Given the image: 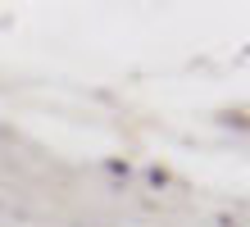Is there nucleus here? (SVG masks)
Segmentation results:
<instances>
[{
	"label": "nucleus",
	"mask_w": 250,
	"mask_h": 227,
	"mask_svg": "<svg viewBox=\"0 0 250 227\" xmlns=\"http://www.w3.org/2000/svg\"><path fill=\"white\" fill-rule=\"evenodd\" d=\"M105 168H109L114 177H127V164H123V159H109V164H105Z\"/></svg>",
	"instance_id": "2"
},
{
	"label": "nucleus",
	"mask_w": 250,
	"mask_h": 227,
	"mask_svg": "<svg viewBox=\"0 0 250 227\" xmlns=\"http://www.w3.org/2000/svg\"><path fill=\"white\" fill-rule=\"evenodd\" d=\"M146 177H150V186H168V173H164V168H150Z\"/></svg>",
	"instance_id": "1"
}]
</instances>
